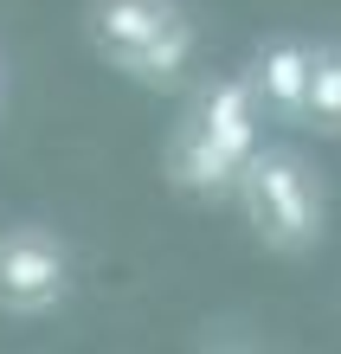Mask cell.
Listing matches in <instances>:
<instances>
[{
  "label": "cell",
  "mask_w": 341,
  "mask_h": 354,
  "mask_svg": "<svg viewBox=\"0 0 341 354\" xmlns=\"http://www.w3.org/2000/svg\"><path fill=\"white\" fill-rule=\"evenodd\" d=\"M0 103H7V71H0Z\"/></svg>",
  "instance_id": "7"
},
{
  "label": "cell",
  "mask_w": 341,
  "mask_h": 354,
  "mask_svg": "<svg viewBox=\"0 0 341 354\" xmlns=\"http://www.w3.org/2000/svg\"><path fill=\"white\" fill-rule=\"evenodd\" d=\"M71 297V245L52 225L0 232V316H52Z\"/></svg>",
  "instance_id": "4"
},
{
  "label": "cell",
  "mask_w": 341,
  "mask_h": 354,
  "mask_svg": "<svg viewBox=\"0 0 341 354\" xmlns=\"http://www.w3.org/2000/svg\"><path fill=\"white\" fill-rule=\"evenodd\" d=\"M232 200L245 206L251 239L277 258H309L329 239V187L296 149H264L258 142V155L245 161Z\"/></svg>",
  "instance_id": "3"
},
{
  "label": "cell",
  "mask_w": 341,
  "mask_h": 354,
  "mask_svg": "<svg viewBox=\"0 0 341 354\" xmlns=\"http://www.w3.org/2000/svg\"><path fill=\"white\" fill-rule=\"evenodd\" d=\"M84 39L103 65L148 91H181L200 58V19L181 0H91Z\"/></svg>",
  "instance_id": "2"
},
{
  "label": "cell",
  "mask_w": 341,
  "mask_h": 354,
  "mask_svg": "<svg viewBox=\"0 0 341 354\" xmlns=\"http://www.w3.org/2000/svg\"><path fill=\"white\" fill-rule=\"evenodd\" d=\"M296 129L341 136V39L315 46V58H309V91H303V122Z\"/></svg>",
  "instance_id": "6"
},
{
  "label": "cell",
  "mask_w": 341,
  "mask_h": 354,
  "mask_svg": "<svg viewBox=\"0 0 341 354\" xmlns=\"http://www.w3.org/2000/svg\"><path fill=\"white\" fill-rule=\"evenodd\" d=\"M264 142V110L245 77H206L167 136V180L194 200H232L245 161Z\"/></svg>",
  "instance_id": "1"
},
{
  "label": "cell",
  "mask_w": 341,
  "mask_h": 354,
  "mask_svg": "<svg viewBox=\"0 0 341 354\" xmlns=\"http://www.w3.org/2000/svg\"><path fill=\"white\" fill-rule=\"evenodd\" d=\"M309 58H315V46H309V39H296V32H284V39H264V46L251 52L245 84H251V97H258L264 122H303Z\"/></svg>",
  "instance_id": "5"
}]
</instances>
